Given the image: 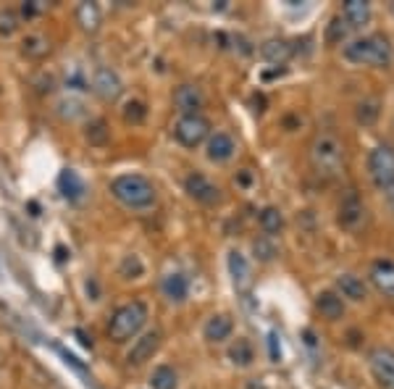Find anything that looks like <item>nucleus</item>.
Wrapping results in <instances>:
<instances>
[{"mask_svg": "<svg viewBox=\"0 0 394 389\" xmlns=\"http://www.w3.org/2000/svg\"><path fill=\"white\" fill-rule=\"evenodd\" d=\"M110 195L131 211H147L158 203V192L142 174H121L110 182Z\"/></svg>", "mask_w": 394, "mask_h": 389, "instance_id": "1", "label": "nucleus"}, {"mask_svg": "<svg viewBox=\"0 0 394 389\" xmlns=\"http://www.w3.org/2000/svg\"><path fill=\"white\" fill-rule=\"evenodd\" d=\"M342 56L350 63H358V66H389L392 63V45L381 35L358 37V40L347 42Z\"/></svg>", "mask_w": 394, "mask_h": 389, "instance_id": "2", "label": "nucleus"}, {"mask_svg": "<svg viewBox=\"0 0 394 389\" xmlns=\"http://www.w3.org/2000/svg\"><path fill=\"white\" fill-rule=\"evenodd\" d=\"M145 321H147V305L142 300H131V303L113 310V316L108 321V337L113 342H126L142 329Z\"/></svg>", "mask_w": 394, "mask_h": 389, "instance_id": "3", "label": "nucleus"}, {"mask_svg": "<svg viewBox=\"0 0 394 389\" xmlns=\"http://www.w3.org/2000/svg\"><path fill=\"white\" fill-rule=\"evenodd\" d=\"M311 161L318 174H334L339 164H342V142L331 132H321L315 134L311 145Z\"/></svg>", "mask_w": 394, "mask_h": 389, "instance_id": "4", "label": "nucleus"}, {"mask_svg": "<svg viewBox=\"0 0 394 389\" xmlns=\"http://www.w3.org/2000/svg\"><path fill=\"white\" fill-rule=\"evenodd\" d=\"M368 171L379 189H384V192L394 189V148L376 145L368 155Z\"/></svg>", "mask_w": 394, "mask_h": 389, "instance_id": "5", "label": "nucleus"}, {"mask_svg": "<svg viewBox=\"0 0 394 389\" xmlns=\"http://www.w3.org/2000/svg\"><path fill=\"white\" fill-rule=\"evenodd\" d=\"M174 137L181 142L184 148H197L211 137V121L203 113L195 116H179V121L174 124Z\"/></svg>", "mask_w": 394, "mask_h": 389, "instance_id": "6", "label": "nucleus"}, {"mask_svg": "<svg viewBox=\"0 0 394 389\" xmlns=\"http://www.w3.org/2000/svg\"><path fill=\"white\" fill-rule=\"evenodd\" d=\"M368 366L373 379L381 389H394V350L389 347H376L368 355Z\"/></svg>", "mask_w": 394, "mask_h": 389, "instance_id": "7", "label": "nucleus"}, {"mask_svg": "<svg viewBox=\"0 0 394 389\" xmlns=\"http://www.w3.org/2000/svg\"><path fill=\"white\" fill-rule=\"evenodd\" d=\"M184 192L190 195L192 200L203 203V205H215V203L221 200V189L215 187L205 174H197V171L187 174V179H184Z\"/></svg>", "mask_w": 394, "mask_h": 389, "instance_id": "8", "label": "nucleus"}, {"mask_svg": "<svg viewBox=\"0 0 394 389\" xmlns=\"http://www.w3.org/2000/svg\"><path fill=\"white\" fill-rule=\"evenodd\" d=\"M92 93L100 97V100H106V103H113V100H119L121 93H124V82H121V77L116 74L113 69H97L95 77H92V87H90Z\"/></svg>", "mask_w": 394, "mask_h": 389, "instance_id": "9", "label": "nucleus"}, {"mask_svg": "<svg viewBox=\"0 0 394 389\" xmlns=\"http://www.w3.org/2000/svg\"><path fill=\"white\" fill-rule=\"evenodd\" d=\"M174 106L179 111L181 116H195L200 113L205 106V95L197 84H179L174 90Z\"/></svg>", "mask_w": 394, "mask_h": 389, "instance_id": "10", "label": "nucleus"}, {"mask_svg": "<svg viewBox=\"0 0 394 389\" xmlns=\"http://www.w3.org/2000/svg\"><path fill=\"white\" fill-rule=\"evenodd\" d=\"M158 347H161V331L158 329L147 331V334H142L137 342L131 344L129 355H126V363H129V366H142L147 360H153Z\"/></svg>", "mask_w": 394, "mask_h": 389, "instance_id": "11", "label": "nucleus"}, {"mask_svg": "<svg viewBox=\"0 0 394 389\" xmlns=\"http://www.w3.org/2000/svg\"><path fill=\"white\" fill-rule=\"evenodd\" d=\"M234 153H237V142L231 140V134L215 132V134L208 137V150H205L208 161H213V164H227Z\"/></svg>", "mask_w": 394, "mask_h": 389, "instance_id": "12", "label": "nucleus"}, {"mask_svg": "<svg viewBox=\"0 0 394 389\" xmlns=\"http://www.w3.org/2000/svg\"><path fill=\"white\" fill-rule=\"evenodd\" d=\"M336 295L342 300H352V303H363L368 297V287L363 279H358L355 273H339L336 276Z\"/></svg>", "mask_w": 394, "mask_h": 389, "instance_id": "13", "label": "nucleus"}, {"mask_svg": "<svg viewBox=\"0 0 394 389\" xmlns=\"http://www.w3.org/2000/svg\"><path fill=\"white\" fill-rule=\"evenodd\" d=\"M370 282L386 297H394V260H376L370 266Z\"/></svg>", "mask_w": 394, "mask_h": 389, "instance_id": "14", "label": "nucleus"}, {"mask_svg": "<svg viewBox=\"0 0 394 389\" xmlns=\"http://www.w3.org/2000/svg\"><path fill=\"white\" fill-rule=\"evenodd\" d=\"M161 289H163L168 303H177V305H179V303H184L187 295H190V282H187V276L181 271H171L163 276Z\"/></svg>", "mask_w": 394, "mask_h": 389, "instance_id": "15", "label": "nucleus"}, {"mask_svg": "<svg viewBox=\"0 0 394 389\" xmlns=\"http://www.w3.org/2000/svg\"><path fill=\"white\" fill-rule=\"evenodd\" d=\"M366 221V208L358 200V195H347L342 205H339V224L345 229H358Z\"/></svg>", "mask_w": 394, "mask_h": 389, "instance_id": "16", "label": "nucleus"}, {"mask_svg": "<svg viewBox=\"0 0 394 389\" xmlns=\"http://www.w3.org/2000/svg\"><path fill=\"white\" fill-rule=\"evenodd\" d=\"M231 331H234V321L229 319L227 313H215V316L205 321L203 334L208 342H227L231 337Z\"/></svg>", "mask_w": 394, "mask_h": 389, "instance_id": "17", "label": "nucleus"}, {"mask_svg": "<svg viewBox=\"0 0 394 389\" xmlns=\"http://www.w3.org/2000/svg\"><path fill=\"white\" fill-rule=\"evenodd\" d=\"M315 308H318V313L326 321H339L345 316V300L336 295V292H331V289L315 295Z\"/></svg>", "mask_w": 394, "mask_h": 389, "instance_id": "18", "label": "nucleus"}, {"mask_svg": "<svg viewBox=\"0 0 394 389\" xmlns=\"http://www.w3.org/2000/svg\"><path fill=\"white\" fill-rule=\"evenodd\" d=\"M58 189H60V195L66 198V200H82L84 198V192H87V187H84V182L82 177L74 171V168H63L60 171V177H58Z\"/></svg>", "mask_w": 394, "mask_h": 389, "instance_id": "19", "label": "nucleus"}, {"mask_svg": "<svg viewBox=\"0 0 394 389\" xmlns=\"http://www.w3.org/2000/svg\"><path fill=\"white\" fill-rule=\"evenodd\" d=\"M229 273H231V279H234V284H237V289H247L250 287V263H247V258L239 253V250H231L229 253Z\"/></svg>", "mask_w": 394, "mask_h": 389, "instance_id": "20", "label": "nucleus"}, {"mask_svg": "<svg viewBox=\"0 0 394 389\" xmlns=\"http://www.w3.org/2000/svg\"><path fill=\"white\" fill-rule=\"evenodd\" d=\"M342 16H345L347 26H363L370 19V6L366 0H347L342 6Z\"/></svg>", "mask_w": 394, "mask_h": 389, "instance_id": "21", "label": "nucleus"}, {"mask_svg": "<svg viewBox=\"0 0 394 389\" xmlns=\"http://www.w3.org/2000/svg\"><path fill=\"white\" fill-rule=\"evenodd\" d=\"M48 53H50L48 37H42V35H26L24 40H22V56H26L29 61L45 58Z\"/></svg>", "mask_w": 394, "mask_h": 389, "instance_id": "22", "label": "nucleus"}, {"mask_svg": "<svg viewBox=\"0 0 394 389\" xmlns=\"http://www.w3.org/2000/svg\"><path fill=\"white\" fill-rule=\"evenodd\" d=\"M84 140L90 142V145H95V148L108 145L110 129H108L106 118H92V121H87V127H84Z\"/></svg>", "mask_w": 394, "mask_h": 389, "instance_id": "23", "label": "nucleus"}, {"mask_svg": "<svg viewBox=\"0 0 394 389\" xmlns=\"http://www.w3.org/2000/svg\"><path fill=\"white\" fill-rule=\"evenodd\" d=\"M229 360L239 368H247L252 366V360H255V350H252V344L245 340V337H239L237 342L229 347Z\"/></svg>", "mask_w": 394, "mask_h": 389, "instance_id": "24", "label": "nucleus"}, {"mask_svg": "<svg viewBox=\"0 0 394 389\" xmlns=\"http://www.w3.org/2000/svg\"><path fill=\"white\" fill-rule=\"evenodd\" d=\"M179 387V376L171 366H156L150 374V389H177Z\"/></svg>", "mask_w": 394, "mask_h": 389, "instance_id": "25", "label": "nucleus"}, {"mask_svg": "<svg viewBox=\"0 0 394 389\" xmlns=\"http://www.w3.org/2000/svg\"><path fill=\"white\" fill-rule=\"evenodd\" d=\"M76 22L84 32H97L100 29V8L95 3H79L76 8Z\"/></svg>", "mask_w": 394, "mask_h": 389, "instance_id": "26", "label": "nucleus"}, {"mask_svg": "<svg viewBox=\"0 0 394 389\" xmlns=\"http://www.w3.org/2000/svg\"><path fill=\"white\" fill-rule=\"evenodd\" d=\"M261 229L265 235H279L284 229V216L276 205H268L261 211Z\"/></svg>", "mask_w": 394, "mask_h": 389, "instance_id": "27", "label": "nucleus"}, {"mask_svg": "<svg viewBox=\"0 0 394 389\" xmlns=\"http://www.w3.org/2000/svg\"><path fill=\"white\" fill-rule=\"evenodd\" d=\"M119 273L124 279H140L145 273V266H142V260H140V255H134V253L124 255L119 263Z\"/></svg>", "mask_w": 394, "mask_h": 389, "instance_id": "28", "label": "nucleus"}, {"mask_svg": "<svg viewBox=\"0 0 394 389\" xmlns=\"http://www.w3.org/2000/svg\"><path fill=\"white\" fill-rule=\"evenodd\" d=\"M22 26V16L13 8H0V37H11L19 32Z\"/></svg>", "mask_w": 394, "mask_h": 389, "instance_id": "29", "label": "nucleus"}, {"mask_svg": "<svg viewBox=\"0 0 394 389\" xmlns=\"http://www.w3.org/2000/svg\"><path fill=\"white\" fill-rule=\"evenodd\" d=\"M289 45L287 42H279V40H271V42H265L263 45V56L271 61V63H284L289 58Z\"/></svg>", "mask_w": 394, "mask_h": 389, "instance_id": "30", "label": "nucleus"}, {"mask_svg": "<svg viewBox=\"0 0 394 389\" xmlns=\"http://www.w3.org/2000/svg\"><path fill=\"white\" fill-rule=\"evenodd\" d=\"M379 100H363V103H358V111H355V116H358V121L363 124V127H370L376 118H379Z\"/></svg>", "mask_w": 394, "mask_h": 389, "instance_id": "31", "label": "nucleus"}, {"mask_svg": "<svg viewBox=\"0 0 394 389\" xmlns=\"http://www.w3.org/2000/svg\"><path fill=\"white\" fill-rule=\"evenodd\" d=\"M145 118H147V106H145L142 100H126V106H124V121L126 124H142Z\"/></svg>", "mask_w": 394, "mask_h": 389, "instance_id": "32", "label": "nucleus"}, {"mask_svg": "<svg viewBox=\"0 0 394 389\" xmlns=\"http://www.w3.org/2000/svg\"><path fill=\"white\" fill-rule=\"evenodd\" d=\"M58 113L60 118H69V121H74L76 116H82V103L79 100H74V97H63L58 103Z\"/></svg>", "mask_w": 394, "mask_h": 389, "instance_id": "33", "label": "nucleus"}, {"mask_svg": "<svg viewBox=\"0 0 394 389\" xmlns=\"http://www.w3.org/2000/svg\"><path fill=\"white\" fill-rule=\"evenodd\" d=\"M252 250H255V258H261V260H271L276 255V248L268 239H255V242H252Z\"/></svg>", "mask_w": 394, "mask_h": 389, "instance_id": "34", "label": "nucleus"}, {"mask_svg": "<svg viewBox=\"0 0 394 389\" xmlns=\"http://www.w3.org/2000/svg\"><path fill=\"white\" fill-rule=\"evenodd\" d=\"M268 350H271V360L279 363V360H281V344H279V334H276V331L268 334Z\"/></svg>", "mask_w": 394, "mask_h": 389, "instance_id": "35", "label": "nucleus"}, {"mask_svg": "<svg viewBox=\"0 0 394 389\" xmlns=\"http://www.w3.org/2000/svg\"><path fill=\"white\" fill-rule=\"evenodd\" d=\"M347 22H342V19H334V24H331V40H336V37H345L347 35Z\"/></svg>", "mask_w": 394, "mask_h": 389, "instance_id": "36", "label": "nucleus"}, {"mask_svg": "<svg viewBox=\"0 0 394 389\" xmlns=\"http://www.w3.org/2000/svg\"><path fill=\"white\" fill-rule=\"evenodd\" d=\"M37 11H40V3H37V0H32V3H24V6H22V16H26V19L37 16Z\"/></svg>", "mask_w": 394, "mask_h": 389, "instance_id": "37", "label": "nucleus"}, {"mask_svg": "<svg viewBox=\"0 0 394 389\" xmlns=\"http://www.w3.org/2000/svg\"><path fill=\"white\" fill-rule=\"evenodd\" d=\"M76 337H79V342H82L84 347H92V340H87V334H84L82 329H76Z\"/></svg>", "mask_w": 394, "mask_h": 389, "instance_id": "38", "label": "nucleus"}, {"mask_svg": "<svg viewBox=\"0 0 394 389\" xmlns=\"http://www.w3.org/2000/svg\"><path fill=\"white\" fill-rule=\"evenodd\" d=\"M250 182H252V177L247 174V171H242V174H239V184H245V187H247Z\"/></svg>", "mask_w": 394, "mask_h": 389, "instance_id": "39", "label": "nucleus"}, {"mask_svg": "<svg viewBox=\"0 0 394 389\" xmlns=\"http://www.w3.org/2000/svg\"><path fill=\"white\" fill-rule=\"evenodd\" d=\"M87 292H92V300H97V284L95 282H87Z\"/></svg>", "mask_w": 394, "mask_h": 389, "instance_id": "40", "label": "nucleus"}, {"mask_svg": "<svg viewBox=\"0 0 394 389\" xmlns=\"http://www.w3.org/2000/svg\"><path fill=\"white\" fill-rule=\"evenodd\" d=\"M386 198H389V203H392V208H394V189H389V192H386Z\"/></svg>", "mask_w": 394, "mask_h": 389, "instance_id": "41", "label": "nucleus"}]
</instances>
